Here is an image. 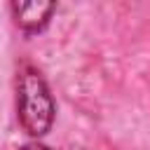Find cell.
Listing matches in <instances>:
<instances>
[{
	"label": "cell",
	"mask_w": 150,
	"mask_h": 150,
	"mask_svg": "<svg viewBox=\"0 0 150 150\" xmlns=\"http://www.w3.org/2000/svg\"><path fill=\"white\" fill-rule=\"evenodd\" d=\"M16 112L30 136H42L54 122V98L38 68L23 66L16 75Z\"/></svg>",
	"instance_id": "6da1fadb"
},
{
	"label": "cell",
	"mask_w": 150,
	"mask_h": 150,
	"mask_svg": "<svg viewBox=\"0 0 150 150\" xmlns=\"http://www.w3.org/2000/svg\"><path fill=\"white\" fill-rule=\"evenodd\" d=\"M12 14L19 28L26 33L42 30L49 23V16L56 9V2H12Z\"/></svg>",
	"instance_id": "7a4b0ae2"
},
{
	"label": "cell",
	"mask_w": 150,
	"mask_h": 150,
	"mask_svg": "<svg viewBox=\"0 0 150 150\" xmlns=\"http://www.w3.org/2000/svg\"><path fill=\"white\" fill-rule=\"evenodd\" d=\"M21 150H52V148H47V145H42V143H26Z\"/></svg>",
	"instance_id": "3957f363"
}]
</instances>
